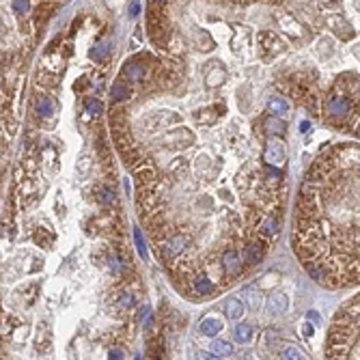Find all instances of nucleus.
I'll return each mask as SVG.
<instances>
[{"mask_svg": "<svg viewBox=\"0 0 360 360\" xmlns=\"http://www.w3.org/2000/svg\"><path fill=\"white\" fill-rule=\"evenodd\" d=\"M192 287H194V294H198V296H209V294H213V282H211L209 278H205L203 274H198V276L194 278Z\"/></svg>", "mask_w": 360, "mask_h": 360, "instance_id": "nucleus-10", "label": "nucleus"}, {"mask_svg": "<svg viewBox=\"0 0 360 360\" xmlns=\"http://www.w3.org/2000/svg\"><path fill=\"white\" fill-rule=\"evenodd\" d=\"M97 198H99V203H102V205H110L114 201V192H112V190H108V188H99Z\"/></svg>", "mask_w": 360, "mask_h": 360, "instance_id": "nucleus-23", "label": "nucleus"}, {"mask_svg": "<svg viewBox=\"0 0 360 360\" xmlns=\"http://www.w3.org/2000/svg\"><path fill=\"white\" fill-rule=\"evenodd\" d=\"M225 313L229 319H240L242 313H244V304L237 300V298H229L227 304H225Z\"/></svg>", "mask_w": 360, "mask_h": 360, "instance_id": "nucleus-12", "label": "nucleus"}, {"mask_svg": "<svg viewBox=\"0 0 360 360\" xmlns=\"http://www.w3.org/2000/svg\"><path fill=\"white\" fill-rule=\"evenodd\" d=\"M134 175L140 183H149V181L156 179V168H153L149 162H138L134 166Z\"/></svg>", "mask_w": 360, "mask_h": 360, "instance_id": "nucleus-8", "label": "nucleus"}, {"mask_svg": "<svg viewBox=\"0 0 360 360\" xmlns=\"http://www.w3.org/2000/svg\"><path fill=\"white\" fill-rule=\"evenodd\" d=\"M263 127H265V129H267V132H270V134H282V132H285V129H287V125L282 123L280 119H276V117H270V119H265V121H263Z\"/></svg>", "mask_w": 360, "mask_h": 360, "instance_id": "nucleus-16", "label": "nucleus"}, {"mask_svg": "<svg viewBox=\"0 0 360 360\" xmlns=\"http://www.w3.org/2000/svg\"><path fill=\"white\" fill-rule=\"evenodd\" d=\"M263 255H265V246L263 244H259V242H250V244H246V248H244V261H246L248 265H257L259 261L263 259Z\"/></svg>", "mask_w": 360, "mask_h": 360, "instance_id": "nucleus-6", "label": "nucleus"}, {"mask_svg": "<svg viewBox=\"0 0 360 360\" xmlns=\"http://www.w3.org/2000/svg\"><path fill=\"white\" fill-rule=\"evenodd\" d=\"M246 298H248V302H250V309H259V306L263 304V298L259 296V294H255V291H248Z\"/></svg>", "mask_w": 360, "mask_h": 360, "instance_id": "nucleus-26", "label": "nucleus"}, {"mask_svg": "<svg viewBox=\"0 0 360 360\" xmlns=\"http://www.w3.org/2000/svg\"><path fill=\"white\" fill-rule=\"evenodd\" d=\"M276 233H278L276 218H272V216H265V218L261 220V225H259V235H261V240L274 242V240H276Z\"/></svg>", "mask_w": 360, "mask_h": 360, "instance_id": "nucleus-7", "label": "nucleus"}, {"mask_svg": "<svg viewBox=\"0 0 360 360\" xmlns=\"http://www.w3.org/2000/svg\"><path fill=\"white\" fill-rule=\"evenodd\" d=\"M158 3H164V0H158Z\"/></svg>", "mask_w": 360, "mask_h": 360, "instance_id": "nucleus-31", "label": "nucleus"}, {"mask_svg": "<svg viewBox=\"0 0 360 360\" xmlns=\"http://www.w3.org/2000/svg\"><path fill=\"white\" fill-rule=\"evenodd\" d=\"M108 356H110V358H123V351H119V349H110V351H108Z\"/></svg>", "mask_w": 360, "mask_h": 360, "instance_id": "nucleus-29", "label": "nucleus"}, {"mask_svg": "<svg viewBox=\"0 0 360 360\" xmlns=\"http://www.w3.org/2000/svg\"><path fill=\"white\" fill-rule=\"evenodd\" d=\"M125 78L132 80V82H140L145 78V67L138 65V63H129L125 67Z\"/></svg>", "mask_w": 360, "mask_h": 360, "instance_id": "nucleus-14", "label": "nucleus"}, {"mask_svg": "<svg viewBox=\"0 0 360 360\" xmlns=\"http://www.w3.org/2000/svg\"><path fill=\"white\" fill-rule=\"evenodd\" d=\"M28 9H30L28 0H13V11L18 13V15H26Z\"/></svg>", "mask_w": 360, "mask_h": 360, "instance_id": "nucleus-25", "label": "nucleus"}, {"mask_svg": "<svg viewBox=\"0 0 360 360\" xmlns=\"http://www.w3.org/2000/svg\"><path fill=\"white\" fill-rule=\"evenodd\" d=\"M222 330V321L216 319V317H205L201 321V332L203 334H207V336H213V334H218Z\"/></svg>", "mask_w": 360, "mask_h": 360, "instance_id": "nucleus-13", "label": "nucleus"}, {"mask_svg": "<svg viewBox=\"0 0 360 360\" xmlns=\"http://www.w3.org/2000/svg\"><path fill=\"white\" fill-rule=\"evenodd\" d=\"M134 242H136V248H138L142 259H147V244H145V240H142L140 229H134Z\"/></svg>", "mask_w": 360, "mask_h": 360, "instance_id": "nucleus-22", "label": "nucleus"}, {"mask_svg": "<svg viewBox=\"0 0 360 360\" xmlns=\"http://www.w3.org/2000/svg\"><path fill=\"white\" fill-rule=\"evenodd\" d=\"M106 54H108V43H97L95 45V48L93 50H91V58H93V60H102Z\"/></svg>", "mask_w": 360, "mask_h": 360, "instance_id": "nucleus-21", "label": "nucleus"}, {"mask_svg": "<svg viewBox=\"0 0 360 360\" xmlns=\"http://www.w3.org/2000/svg\"><path fill=\"white\" fill-rule=\"evenodd\" d=\"M110 129H112V140H114V145H117L119 151H125V149L132 147V136H129L125 123L110 125Z\"/></svg>", "mask_w": 360, "mask_h": 360, "instance_id": "nucleus-4", "label": "nucleus"}, {"mask_svg": "<svg viewBox=\"0 0 360 360\" xmlns=\"http://www.w3.org/2000/svg\"><path fill=\"white\" fill-rule=\"evenodd\" d=\"M102 108H104V106L99 104L97 99H93V97L84 102V110H87L89 114H93V117H97V114H102Z\"/></svg>", "mask_w": 360, "mask_h": 360, "instance_id": "nucleus-20", "label": "nucleus"}, {"mask_svg": "<svg viewBox=\"0 0 360 360\" xmlns=\"http://www.w3.org/2000/svg\"><path fill=\"white\" fill-rule=\"evenodd\" d=\"M110 93H112V97L117 99V102H121V99H125V97L129 95V89L125 87V82H117V84L112 87Z\"/></svg>", "mask_w": 360, "mask_h": 360, "instance_id": "nucleus-19", "label": "nucleus"}, {"mask_svg": "<svg viewBox=\"0 0 360 360\" xmlns=\"http://www.w3.org/2000/svg\"><path fill=\"white\" fill-rule=\"evenodd\" d=\"M240 3H248V0H240Z\"/></svg>", "mask_w": 360, "mask_h": 360, "instance_id": "nucleus-30", "label": "nucleus"}, {"mask_svg": "<svg viewBox=\"0 0 360 360\" xmlns=\"http://www.w3.org/2000/svg\"><path fill=\"white\" fill-rule=\"evenodd\" d=\"M267 311H270L272 315H280V313H285L287 311V298L282 294L270 296V300H267Z\"/></svg>", "mask_w": 360, "mask_h": 360, "instance_id": "nucleus-9", "label": "nucleus"}, {"mask_svg": "<svg viewBox=\"0 0 360 360\" xmlns=\"http://www.w3.org/2000/svg\"><path fill=\"white\" fill-rule=\"evenodd\" d=\"M140 13V5L138 3H132L129 5V15H138Z\"/></svg>", "mask_w": 360, "mask_h": 360, "instance_id": "nucleus-28", "label": "nucleus"}, {"mask_svg": "<svg viewBox=\"0 0 360 360\" xmlns=\"http://www.w3.org/2000/svg\"><path fill=\"white\" fill-rule=\"evenodd\" d=\"M324 108H326V114L330 121H345L351 117V104H349V99L343 95L332 93L330 97H326Z\"/></svg>", "mask_w": 360, "mask_h": 360, "instance_id": "nucleus-2", "label": "nucleus"}, {"mask_svg": "<svg viewBox=\"0 0 360 360\" xmlns=\"http://www.w3.org/2000/svg\"><path fill=\"white\" fill-rule=\"evenodd\" d=\"M280 358L291 360V358H306V356H304V351H300L298 347H285L280 351Z\"/></svg>", "mask_w": 360, "mask_h": 360, "instance_id": "nucleus-24", "label": "nucleus"}, {"mask_svg": "<svg viewBox=\"0 0 360 360\" xmlns=\"http://www.w3.org/2000/svg\"><path fill=\"white\" fill-rule=\"evenodd\" d=\"M265 162L267 166H282L285 164V147L278 140H270L265 149Z\"/></svg>", "mask_w": 360, "mask_h": 360, "instance_id": "nucleus-3", "label": "nucleus"}, {"mask_svg": "<svg viewBox=\"0 0 360 360\" xmlns=\"http://www.w3.org/2000/svg\"><path fill=\"white\" fill-rule=\"evenodd\" d=\"M222 265H225V270L231 274V276H240L242 274V265H244V257H240L237 252H225L222 255Z\"/></svg>", "mask_w": 360, "mask_h": 360, "instance_id": "nucleus-5", "label": "nucleus"}, {"mask_svg": "<svg viewBox=\"0 0 360 360\" xmlns=\"http://www.w3.org/2000/svg\"><path fill=\"white\" fill-rule=\"evenodd\" d=\"M211 351L218 358L220 356H231L233 354V347L229 345V343H225V341H211Z\"/></svg>", "mask_w": 360, "mask_h": 360, "instance_id": "nucleus-17", "label": "nucleus"}, {"mask_svg": "<svg viewBox=\"0 0 360 360\" xmlns=\"http://www.w3.org/2000/svg\"><path fill=\"white\" fill-rule=\"evenodd\" d=\"M132 296H129V294H121L119 296V306H121V309H129V306H132Z\"/></svg>", "mask_w": 360, "mask_h": 360, "instance_id": "nucleus-27", "label": "nucleus"}, {"mask_svg": "<svg viewBox=\"0 0 360 360\" xmlns=\"http://www.w3.org/2000/svg\"><path fill=\"white\" fill-rule=\"evenodd\" d=\"M294 248L319 285L341 289L360 282V145L326 147L306 171Z\"/></svg>", "mask_w": 360, "mask_h": 360, "instance_id": "nucleus-1", "label": "nucleus"}, {"mask_svg": "<svg viewBox=\"0 0 360 360\" xmlns=\"http://www.w3.org/2000/svg\"><path fill=\"white\" fill-rule=\"evenodd\" d=\"M35 110H37V114H41V117H52V114H54V104L50 102V97L39 95L35 99Z\"/></svg>", "mask_w": 360, "mask_h": 360, "instance_id": "nucleus-11", "label": "nucleus"}, {"mask_svg": "<svg viewBox=\"0 0 360 360\" xmlns=\"http://www.w3.org/2000/svg\"><path fill=\"white\" fill-rule=\"evenodd\" d=\"M267 108H270L272 114H285L289 110V104H287V99H282V97H272Z\"/></svg>", "mask_w": 360, "mask_h": 360, "instance_id": "nucleus-15", "label": "nucleus"}, {"mask_svg": "<svg viewBox=\"0 0 360 360\" xmlns=\"http://www.w3.org/2000/svg\"><path fill=\"white\" fill-rule=\"evenodd\" d=\"M250 336H252V328H250L248 324H240V326L235 328V339H237V343H248Z\"/></svg>", "mask_w": 360, "mask_h": 360, "instance_id": "nucleus-18", "label": "nucleus"}]
</instances>
